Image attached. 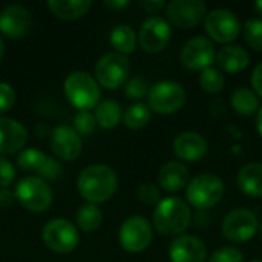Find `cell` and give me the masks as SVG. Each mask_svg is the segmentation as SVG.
Returning a JSON list of instances; mask_svg holds the SVG:
<instances>
[{
	"instance_id": "16",
	"label": "cell",
	"mask_w": 262,
	"mask_h": 262,
	"mask_svg": "<svg viewBox=\"0 0 262 262\" xmlns=\"http://www.w3.org/2000/svg\"><path fill=\"white\" fill-rule=\"evenodd\" d=\"M169 258L172 262H206V244L192 235L177 236L169 246Z\"/></svg>"
},
{
	"instance_id": "47",
	"label": "cell",
	"mask_w": 262,
	"mask_h": 262,
	"mask_svg": "<svg viewBox=\"0 0 262 262\" xmlns=\"http://www.w3.org/2000/svg\"><path fill=\"white\" fill-rule=\"evenodd\" d=\"M252 262H262V261H259V259H258V261H252Z\"/></svg>"
},
{
	"instance_id": "45",
	"label": "cell",
	"mask_w": 262,
	"mask_h": 262,
	"mask_svg": "<svg viewBox=\"0 0 262 262\" xmlns=\"http://www.w3.org/2000/svg\"><path fill=\"white\" fill-rule=\"evenodd\" d=\"M3 51H5V45H3V40H2V37H0V60H2V57H3Z\"/></svg>"
},
{
	"instance_id": "20",
	"label": "cell",
	"mask_w": 262,
	"mask_h": 262,
	"mask_svg": "<svg viewBox=\"0 0 262 262\" xmlns=\"http://www.w3.org/2000/svg\"><path fill=\"white\" fill-rule=\"evenodd\" d=\"M190 183L189 169L178 161L166 163L158 172V184L166 192H180Z\"/></svg>"
},
{
	"instance_id": "29",
	"label": "cell",
	"mask_w": 262,
	"mask_h": 262,
	"mask_svg": "<svg viewBox=\"0 0 262 262\" xmlns=\"http://www.w3.org/2000/svg\"><path fill=\"white\" fill-rule=\"evenodd\" d=\"M226 78L224 74L216 68H207L200 74V86L207 94H220L224 89Z\"/></svg>"
},
{
	"instance_id": "25",
	"label": "cell",
	"mask_w": 262,
	"mask_h": 262,
	"mask_svg": "<svg viewBox=\"0 0 262 262\" xmlns=\"http://www.w3.org/2000/svg\"><path fill=\"white\" fill-rule=\"evenodd\" d=\"M94 117L97 120V124L103 129H114L120 124L123 118V111L120 104L114 100H104L100 101L95 107Z\"/></svg>"
},
{
	"instance_id": "35",
	"label": "cell",
	"mask_w": 262,
	"mask_h": 262,
	"mask_svg": "<svg viewBox=\"0 0 262 262\" xmlns=\"http://www.w3.org/2000/svg\"><path fill=\"white\" fill-rule=\"evenodd\" d=\"M243 252L236 247H221L212 253L209 262H243Z\"/></svg>"
},
{
	"instance_id": "41",
	"label": "cell",
	"mask_w": 262,
	"mask_h": 262,
	"mask_svg": "<svg viewBox=\"0 0 262 262\" xmlns=\"http://www.w3.org/2000/svg\"><path fill=\"white\" fill-rule=\"evenodd\" d=\"M15 200V195L9 189H0V207H11Z\"/></svg>"
},
{
	"instance_id": "26",
	"label": "cell",
	"mask_w": 262,
	"mask_h": 262,
	"mask_svg": "<svg viewBox=\"0 0 262 262\" xmlns=\"http://www.w3.org/2000/svg\"><path fill=\"white\" fill-rule=\"evenodd\" d=\"M232 107L236 114L249 117L259 111V98L252 89L238 88L232 94Z\"/></svg>"
},
{
	"instance_id": "31",
	"label": "cell",
	"mask_w": 262,
	"mask_h": 262,
	"mask_svg": "<svg viewBox=\"0 0 262 262\" xmlns=\"http://www.w3.org/2000/svg\"><path fill=\"white\" fill-rule=\"evenodd\" d=\"M243 34L252 49L262 52V18H249L243 28Z\"/></svg>"
},
{
	"instance_id": "27",
	"label": "cell",
	"mask_w": 262,
	"mask_h": 262,
	"mask_svg": "<svg viewBox=\"0 0 262 262\" xmlns=\"http://www.w3.org/2000/svg\"><path fill=\"white\" fill-rule=\"evenodd\" d=\"M103 223V213L95 204H83L77 212V224L83 232H95Z\"/></svg>"
},
{
	"instance_id": "37",
	"label": "cell",
	"mask_w": 262,
	"mask_h": 262,
	"mask_svg": "<svg viewBox=\"0 0 262 262\" xmlns=\"http://www.w3.org/2000/svg\"><path fill=\"white\" fill-rule=\"evenodd\" d=\"M15 103V91L9 83H0V114L8 112Z\"/></svg>"
},
{
	"instance_id": "9",
	"label": "cell",
	"mask_w": 262,
	"mask_h": 262,
	"mask_svg": "<svg viewBox=\"0 0 262 262\" xmlns=\"http://www.w3.org/2000/svg\"><path fill=\"white\" fill-rule=\"evenodd\" d=\"M258 218L247 209H235L223 221V236L232 244H241L250 241L258 233Z\"/></svg>"
},
{
	"instance_id": "32",
	"label": "cell",
	"mask_w": 262,
	"mask_h": 262,
	"mask_svg": "<svg viewBox=\"0 0 262 262\" xmlns=\"http://www.w3.org/2000/svg\"><path fill=\"white\" fill-rule=\"evenodd\" d=\"M149 91H150V84L143 77H134L124 86V94L130 100H141L149 95Z\"/></svg>"
},
{
	"instance_id": "12",
	"label": "cell",
	"mask_w": 262,
	"mask_h": 262,
	"mask_svg": "<svg viewBox=\"0 0 262 262\" xmlns=\"http://www.w3.org/2000/svg\"><path fill=\"white\" fill-rule=\"evenodd\" d=\"M169 21L180 29L195 28L206 17V3L201 0H172L166 5Z\"/></svg>"
},
{
	"instance_id": "3",
	"label": "cell",
	"mask_w": 262,
	"mask_h": 262,
	"mask_svg": "<svg viewBox=\"0 0 262 262\" xmlns=\"http://www.w3.org/2000/svg\"><path fill=\"white\" fill-rule=\"evenodd\" d=\"M64 94L69 103L78 111L95 109L100 100V86L97 80L83 71H75L64 80Z\"/></svg>"
},
{
	"instance_id": "24",
	"label": "cell",
	"mask_w": 262,
	"mask_h": 262,
	"mask_svg": "<svg viewBox=\"0 0 262 262\" xmlns=\"http://www.w3.org/2000/svg\"><path fill=\"white\" fill-rule=\"evenodd\" d=\"M109 41L118 54L127 55L135 51L138 35L129 25H118L111 31Z\"/></svg>"
},
{
	"instance_id": "34",
	"label": "cell",
	"mask_w": 262,
	"mask_h": 262,
	"mask_svg": "<svg viewBox=\"0 0 262 262\" xmlns=\"http://www.w3.org/2000/svg\"><path fill=\"white\" fill-rule=\"evenodd\" d=\"M138 198L147 206H158L161 203V190L154 183H144L138 189Z\"/></svg>"
},
{
	"instance_id": "17",
	"label": "cell",
	"mask_w": 262,
	"mask_h": 262,
	"mask_svg": "<svg viewBox=\"0 0 262 262\" xmlns=\"http://www.w3.org/2000/svg\"><path fill=\"white\" fill-rule=\"evenodd\" d=\"M31 14L20 5H9L0 12V32L9 38H21L31 29Z\"/></svg>"
},
{
	"instance_id": "10",
	"label": "cell",
	"mask_w": 262,
	"mask_h": 262,
	"mask_svg": "<svg viewBox=\"0 0 262 262\" xmlns=\"http://www.w3.org/2000/svg\"><path fill=\"white\" fill-rule=\"evenodd\" d=\"M154 230L152 224L144 216H130L127 218L118 232L120 246L129 253L144 252L152 243Z\"/></svg>"
},
{
	"instance_id": "15",
	"label": "cell",
	"mask_w": 262,
	"mask_h": 262,
	"mask_svg": "<svg viewBox=\"0 0 262 262\" xmlns=\"http://www.w3.org/2000/svg\"><path fill=\"white\" fill-rule=\"evenodd\" d=\"M51 149L58 160L74 161L81 154L83 141L74 127L61 124L51 132Z\"/></svg>"
},
{
	"instance_id": "28",
	"label": "cell",
	"mask_w": 262,
	"mask_h": 262,
	"mask_svg": "<svg viewBox=\"0 0 262 262\" xmlns=\"http://www.w3.org/2000/svg\"><path fill=\"white\" fill-rule=\"evenodd\" d=\"M150 117H152V111L149 109L147 104L135 103L124 111L123 121L130 129H141L147 126V123L150 121Z\"/></svg>"
},
{
	"instance_id": "38",
	"label": "cell",
	"mask_w": 262,
	"mask_h": 262,
	"mask_svg": "<svg viewBox=\"0 0 262 262\" xmlns=\"http://www.w3.org/2000/svg\"><path fill=\"white\" fill-rule=\"evenodd\" d=\"M15 180V169L9 160L0 157V189H8L9 184Z\"/></svg>"
},
{
	"instance_id": "6",
	"label": "cell",
	"mask_w": 262,
	"mask_h": 262,
	"mask_svg": "<svg viewBox=\"0 0 262 262\" xmlns=\"http://www.w3.org/2000/svg\"><path fill=\"white\" fill-rule=\"evenodd\" d=\"M14 195L21 207L34 213H41L52 204V190L49 184L38 177H26L20 180Z\"/></svg>"
},
{
	"instance_id": "2",
	"label": "cell",
	"mask_w": 262,
	"mask_h": 262,
	"mask_svg": "<svg viewBox=\"0 0 262 262\" xmlns=\"http://www.w3.org/2000/svg\"><path fill=\"white\" fill-rule=\"evenodd\" d=\"M154 227L163 236H181L192 221L190 207L180 198H166L154 210Z\"/></svg>"
},
{
	"instance_id": "14",
	"label": "cell",
	"mask_w": 262,
	"mask_h": 262,
	"mask_svg": "<svg viewBox=\"0 0 262 262\" xmlns=\"http://www.w3.org/2000/svg\"><path fill=\"white\" fill-rule=\"evenodd\" d=\"M215 45L207 37H193L181 49V63L190 71H204L215 60Z\"/></svg>"
},
{
	"instance_id": "44",
	"label": "cell",
	"mask_w": 262,
	"mask_h": 262,
	"mask_svg": "<svg viewBox=\"0 0 262 262\" xmlns=\"http://www.w3.org/2000/svg\"><path fill=\"white\" fill-rule=\"evenodd\" d=\"M253 8H255V11L259 14L262 17V0H259V2H256L255 5H253Z\"/></svg>"
},
{
	"instance_id": "46",
	"label": "cell",
	"mask_w": 262,
	"mask_h": 262,
	"mask_svg": "<svg viewBox=\"0 0 262 262\" xmlns=\"http://www.w3.org/2000/svg\"><path fill=\"white\" fill-rule=\"evenodd\" d=\"M256 235H259V238L262 239V224H259V227H258V233Z\"/></svg>"
},
{
	"instance_id": "4",
	"label": "cell",
	"mask_w": 262,
	"mask_h": 262,
	"mask_svg": "<svg viewBox=\"0 0 262 262\" xmlns=\"http://www.w3.org/2000/svg\"><path fill=\"white\" fill-rule=\"evenodd\" d=\"M224 195V183L218 175L201 173L190 180L186 187V198L192 207L206 210L221 201Z\"/></svg>"
},
{
	"instance_id": "5",
	"label": "cell",
	"mask_w": 262,
	"mask_h": 262,
	"mask_svg": "<svg viewBox=\"0 0 262 262\" xmlns=\"http://www.w3.org/2000/svg\"><path fill=\"white\" fill-rule=\"evenodd\" d=\"M147 106L152 112L160 115H170L178 112L186 103L184 88L172 80H163L150 86L147 95Z\"/></svg>"
},
{
	"instance_id": "11",
	"label": "cell",
	"mask_w": 262,
	"mask_h": 262,
	"mask_svg": "<svg viewBox=\"0 0 262 262\" xmlns=\"http://www.w3.org/2000/svg\"><path fill=\"white\" fill-rule=\"evenodd\" d=\"M204 28L207 35L216 43H230L238 38L241 32V21L230 9L218 8L206 15Z\"/></svg>"
},
{
	"instance_id": "1",
	"label": "cell",
	"mask_w": 262,
	"mask_h": 262,
	"mask_svg": "<svg viewBox=\"0 0 262 262\" xmlns=\"http://www.w3.org/2000/svg\"><path fill=\"white\" fill-rule=\"evenodd\" d=\"M78 192L83 200H86L89 204H100L111 200L118 187V178L106 164H92L78 177L77 181Z\"/></svg>"
},
{
	"instance_id": "8",
	"label": "cell",
	"mask_w": 262,
	"mask_h": 262,
	"mask_svg": "<svg viewBox=\"0 0 262 262\" xmlns=\"http://www.w3.org/2000/svg\"><path fill=\"white\" fill-rule=\"evenodd\" d=\"M130 63L126 55L109 52L103 55L95 64V80L106 89H118L127 81Z\"/></svg>"
},
{
	"instance_id": "22",
	"label": "cell",
	"mask_w": 262,
	"mask_h": 262,
	"mask_svg": "<svg viewBox=\"0 0 262 262\" xmlns=\"http://www.w3.org/2000/svg\"><path fill=\"white\" fill-rule=\"evenodd\" d=\"M239 190L252 198H262V164L249 163L246 164L236 177Z\"/></svg>"
},
{
	"instance_id": "23",
	"label": "cell",
	"mask_w": 262,
	"mask_h": 262,
	"mask_svg": "<svg viewBox=\"0 0 262 262\" xmlns=\"http://www.w3.org/2000/svg\"><path fill=\"white\" fill-rule=\"evenodd\" d=\"M51 12L61 20H77L88 14L92 6L91 0H48Z\"/></svg>"
},
{
	"instance_id": "39",
	"label": "cell",
	"mask_w": 262,
	"mask_h": 262,
	"mask_svg": "<svg viewBox=\"0 0 262 262\" xmlns=\"http://www.w3.org/2000/svg\"><path fill=\"white\" fill-rule=\"evenodd\" d=\"M252 88H253V92L262 97V63H259L255 69H253V74H252Z\"/></svg>"
},
{
	"instance_id": "18",
	"label": "cell",
	"mask_w": 262,
	"mask_h": 262,
	"mask_svg": "<svg viewBox=\"0 0 262 262\" xmlns=\"http://www.w3.org/2000/svg\"><path fill=\"white\" fill-rule=\"evenodd\" d=\"M209 144L207 140L198 132H183L173 140V152L175 155L187 163H196L207 155Z\"/></svg>"
},
{
	"instance_id": "30",
	"label": "cell",
	"mask_w": 262,
	"mask_h": 262,
	"mask_svg": "<svg viewBox=\"0 0 262 262\" xmlns=\"http://www.w3.org/2000/svg\"><path fill=\"white\" fill-rule=\"evenodd\" d=\"M46 158H48V155L43 154L41 150H37V149H25L23 152H20V155L17 158V164H18L20 169H23L26 172H35V173H38L40 169L43 167Z\"/></svg>"
},
{
	"instance_id": "21",
	"label": "cell",
	"mask_w": 262,
	"mask_h": 262,
	"mask_svg": "<svg viewBox=\"0 0 262 262\" xmlns=\"http://www.w3.org/2000/svg\"><path fill=\"white\" fill-rule=\"evenodd\" d=\"M215 60H216V64L220 66V69L227 74L241 72L250 63L249 52L239 45H227V46L221 48L216 52Z\"/></svg>"
},
{
	"instance_id": "43",
	"label": "cell",
	"mask_w": 262,
	"mask_h": 262,
	"mask_svg": "<svg viewBox=\"0 0 262 262\" xmlns=\"http://www.w3.org/2000/svg\"><path fill=\"white\" fill-rule=\"evenodd\" d=\"M256 126H258V132H259V135L262 137V106L259 107V111H258V117H256Z\"/></svg>"
},
{
	"instance_id": "36",
	"label": "cell",
	"mask_w": 262,
	"mask_h": 262,
	"mask_svg": "<svg viewBox=\"0 0 262 262\" xmlns=\"http://www.w3.org/2000/svg\"><path fill=\"white\" fill-rule=\"evenodd\" d=\"M60 175H61V166H60V163L55 158L48 157L46 161H45V164H43V167L38 172V178H41L45 181L46 180L48 181H52V180H57Z\"/></svg>"
},
{
	"instance_id": "7",
	"label": "cell",
	"mask_w": 262,
	"mask_h": 262,
	"mask_svg": "<svg viewBox=\"0 0 262 262\" xmlns=\"http://www.w3.org/2000/svg\"><path fill=\"white\" fill-rule=\"evenodd\" d=\"M41 236L46 247L55 253H71L80 243L77 227L64 218H54L46 223Z\"/></svg>"
},
{
	"instance_id": "19",
	"label": "cell",
	"mask_w": 262,
	"mask_h": 262,
	"mask_svg": "<svg viewBox=\"0 0 262 262\" xmlns=\"http://www.w3.org/2000/svg\"><path fill=\"white\" fill-rule=\"evenodd\" d=\"M28 132L21 123L14 118L0 117V157L17 154L23 149Z\"/></svg>"
},
{
	"instance_id": "33",
	"label": "cell",
	"mask_w": 262,
	"mask_h": 262,
	"mask_svg": "<svg viewBox=\"0 0 262 262\" xmlns=\"http://www.w3.org/2000/svg\"><path fill=\"white\" fill-rule=\"evenodd\" d=\"M97 127V120L94 117V114L88 112V111H80L75 118H74V130L80 135V137H88L91 135Z\"/></svg>"
},
{
	"instance_id": "40",
	"label": "cell",
	"mask_w": 262,
	"mask_h": 262,
	"mask_svg": "<svg viewBox=\"0 0 262 262\" xmlns=\"http://www.w3.org/2000/svg\"><path fill=\"white\" fill-rule=\"evenodd\" d=\"M140 6L147 12H158L166 6V3L163 0H143L140 2Z\"/></svg>"
},
{
	"instance_id": "42",
	"label": "cell",
	"mask_w": 262,
	"mask_h": 262,
	"mask_svg": "<svg viewBox=\"0 0 262 262\" xmlns=\"http://www.w3.org/2000/svg\"><path fill=\"white\" fill-rule=\"evenodd\" d=\"M104 5L107 6V8H111V9H121V8H126L127 5H129V2L127 0H106L104 2Z\"/></svg>"
},
{
	"instance_id": "13",
	"label": "cell",
	"mask_w": 262,
	"mask_h": 262,
	"mask_svg": "<svg viewBox=\"0 0 262 262\" xmlns=\"http://www.w3.org/2000/svg\"><path fill=\"white\" fill-rule=\"evenodd\" d=\"M170 25L161 17H150L144 20L138 32V41L141 48L149 54H158L166 49L170 41Z\"/></svg>"
}]
</instances>
